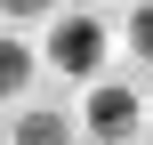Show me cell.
Listing matches in <instances>:
<instances>
[{
	"label": "cell",
	"instance_id": "obj_1",
	"mask_svg": "<svg viewBox=\"0 0 153 145\" xmlns=\"http://www.w3.org/2000/svg\"><path fill=\"white\" fill-rule=\"evenodd\" d=\"M48 65L73 73V81L97 73V65H105V24H97V16H65V24L48 32Z\"/></svg>",
	"mask_w": 153,
	"mask_h": 145
},
{
	"label": "cell",
	"instance_id": "obj_2",
	"mask_svg": "<svg viewBox=\"0 0 153 145\" xmlns=\"http://www.w3.org/2000/svg\"><path fill=\"white\" fill-rule=\"evenodd\" d=\"M137 121H145L137 89H121V81H113V89H97V97H89V137H97V145H129V137H137Z\"/></svg>",
	"mask_w": 153,
	"mask_h": 145
},
{
	"label": "cell",
	"instance_id": "obj_3",
	"mask_svg": "<svg viewBox=\"0 0 153 145\" xmlns=\"http://www.w3.org/2000/svg\"><path fill=\"white\" fill-rule=\"evenodd\" d=\"M8 145H73V121H65L56 105H16V121H8Z\"/></svg>",
	"mask_w": 153,
	"mask_h": 145
},
{
	"label": "cell",
	"instance_id": "obj_4",
	"mask_svg": "<svg viewBox=\"0 0 153 145\" xmlns=\"http://www.w3.org/2000/svg\"><path fill=\"white\" fill-rule=\"evenodd\" d=\"M24 81H32V48L24 40H0V97L24 105Z\"/></svg>",
	"mask_w": 153,
	"mask_h": 145
},
{
	"label": "cell",
	"instance_id": "obj_5",
	"mask_svg": "<svg viewBox=\"0 0 153 145\" xmlns=\"http://www.w3.org/2000/svg\"><path fill=\"white\" fill-rule=\"evenodd\" d=\"M129 48L153 65V0H137V8H129Z\"/></svg>",
	"mask_w": 153,
	"mask_h": 145
},
{
	"label": "cell",
	"instance_id": "obj_6",
	"mask_svg": "<svg viewBox=\"0 0 153 145\" xmlns=\"http://www.w3.org/2000/svg\"><path fill=\"white\" fill-rule=\"evenodd\" d=\"M0 8H8V24H32V16H48L56 0H0Z\"/></svg>",
	"mask_w": 153,
	"mask_h": 145
}]
</instances>
